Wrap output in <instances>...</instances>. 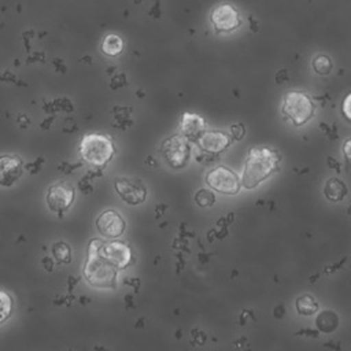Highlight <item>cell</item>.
<instances>
[{"mask_svg": "<svg viewBox=\"0 0 351 351\" xmlns=\"http://www.w3.org/2000/svg\"><path fill=\"white\" fill-rule=\"evenodd\" d=\"M281 155L269 147H254L248 151L240 176L241 186L254 189L280 169Z\"/></svg>", "mask_w": 351, "mask_h": 351, "instance_id": "1", "label": "cell"}, {"mask_svg": "<svg viewBox=\"0 0 351 351\" xmlns=\"http://www.w3.org/2000/svg\"><path fill=\"white\" fill-rule=\"evenodd\" d=\"M99 240H92L88 247V259L84 266V277L93 287L112 289L117 285L118 269L99 254Z\"/></svg>", "mask_w": 351, "mask_h": 351, "instance_id": "2", "label": "cell"}, {"mask_svg": "<svg viewBox=\"0 0 351 351\" xmlns=\"http://www.w3.org/2000/svg\"><path fill=\"white\" fill-rule=\"evenodd\" d=\"M81 158L93 166H106L115 154V147L110 137L100 133L85 134L80 143Z\"/></svg>", "mask_w": 351, "mask_h": 351, "instance_id": "3", "label": "cell"}, {"mask_svg": "<svg viewBox=\"0 0 351 351\" xmlns=\"http://www.w3.org/2000/svg\"><path fill=\"white\" fill-rule=\"evenodd\" d=\"M281 112L295 126H303L314 117L315 106L306 92L289 90L282 97Z\"/></svg>", "mask_w": 351, "mask_h": 351, "instance_id": "4", "label": "cell"}, {"mask_svg": "<svg viewBox=\"0 0 351 351\" xmlns=\"http://www.w3.org/2000/svg\"><path fill=\"white\" fill-rule=\"evenodd\" d=\"M160 154L171 169H182L191 158L189 141L182 134L170 136L162 143Z\"/></svg>", "mask_w": 351, "mask_h": 351, "instance_id": "5", "label": "cell"}, {"mask_svg": "<svg viewBox=\"0 0 351 351\" xmlns=\"http://www.w3.org/2000/svg\"><path fill=\"white\" fill-rule=\"evenodd\" d=\"M206 184L215 192L223 195H236L241 188L240 177L225 166H217L206 176Z\"/></svg>", "mask_w": 351, "mask_h": 351, "instance_id": "6", "label": "cell"}, {"mask_svg": "<svg viewBox=\"0 0 351 351\" xmlns=\"http://www.w3.org/2000/svg\"><path fill=\"white\" fill-rule=\"evenodd\" d=\"M210 22L215 32L230 33L240 26L241 18L234 5L230 3H221L210 12Z\"/></svg>", "mask_w": 351, "mask_h": 351, "instance_id": "7", "label": "cell"}, {"mask_svg": "<svg viewBox=\"0 0 351 351\" xmlns=\"http://www.w3.org/2000/svg\"><path fill=\"white\" fill-rule=\"evenodd\" d=\"M74 188L66 181H58L48 188L47 204L51 211L62 214L74 202Z\"/></svg>", "mask_w": 351, "mask_h": 351, "instance_id": "8", "label": "cell"}, {"mask_svg": "<svg viewBox=\"0 0 351 351\" xmlns=\"http://www.w3.org/2000/svg\"><path fill=\"white\" fill-rule=\"evenodd\" d=\"M114 186L121 199L128 204L136 206L147 199V186L137 178L119 177L115 180Z\"/></svg>", "mask_w": 351, "mask_h": 351, "instance_id": "9", "label": "cell"}, {"mask_svg": "<svg viewBox=\"0 0 351 351\" xmlns=\"http://www.w3.org/2000/svg\"><path fill=\"white\" fill-rule=\"evenodd\" d=\"M99 254L114 265L118 270L125 269L132 262V250L126 243L122 241H108V243H99Z\"/></svg>", "mask_w": 351, "mask_h": 351, "instance_id": "10", "label": "cell"}, {"mask_svg": "<svg viewBox=\"0 0 351 351\" xmlns=\"http://www.w3.org/2000/svg\"><path fill=\"white\" fill-rule=\"evenodd\" d=\"M96 228L99 233L106 239H117L125 232V221L115 210H104L96 219Z\"/></svg>", "mask_w": 351, "mask_h": 351, "instance_id": "11", "label": "cell"}, {"mask_svg": "<svg viewBox=\"0 0 351 351\" xmlns=\"http://www.w3.org/2000/svg\"><path fill=\"white\" fill-rule=\"evenodd\" d=\"M230 136L221 130L203 132L196 140L197 145L207 154H219L230 145Z\"/></svg>", "mask_w": 351, "mask_h": 351, "instance_id": "12", "label": "cell"}, {"mask_svg": "<svg viewBox=\"0 0 351 351\" xmlns=\"http://www.w3.org/2000/svg\"><path fill=\"white\" fill-rule=\"evenodd\" d=\"M23 173L22 160L14 155L0 156V185L12 186Z\"/></svg>", "mask_w": 351, "mask_h": 351, "instance_id": "13", "label": "cell"}, {"mask_svg": "<svg viewBox=\"0 0 351 351\" xmlns=\"http://www.w3.org/2000/svg\"><path fill=\"white\" fill-rule=\"evenodd\" d=\"M206 130V121L195 114L185 111L180 121V134H182L188 141H196L200 134Z\"/></svg>", "mask_w": 351, "mask_h": 351, "instance_id": "14", "label": "cell"}, {"mask_svg": "<svg viewBox=\"0 0 351 351\" xmlns=\"http://www.w3.org/2000/svg\"><path fill=\"white\" fill-rule=\"evenodd\" d=\"M347 192H348L347 185L336 177L328 178L324 185V195L329 202H335V203L341 202L346 197Z\"/></svg>", "mask_w": 351, "mask_h": 351, "instance_id": "15", "label": "cell"}, {"mask_svg": "<svg viewBox=\"0 0 351 351\" xmlns=\"http://www.w3.org/2000/svg\"><path fill=\"white\" fill-rule=\"evenodd\" d=\"M123 49V41L119 36L117 34H108L104 37L101 43V51L107 56H117L122 52Z\"/></svg>", "mask_w": 351, "mask_h": 351, "instance_id": "16", "label": "cell"}, {"mask_svg": "<svg viewBox=\"0 0 351 351\" xmlns=\"http://www.w3.org/2000/svg\"><path fill=\"white\" fill-rule=\"evenodd\" d=\"M317 328L321 330V332H332L337 328V324H339V318H337V314L333 313V311H324L321 313L318 317H317Z\"/></svg>", "mask_w": 351, "mask_h": 351, "instance_id": "17", "label": "cell"}, {"mask_svg": "<svg viewBox=\"0 0 351 351\" xmlns=\"http://www.w3.org/2000/svg\"><path fill=\"white\" fill-rule=\"evenodd\" d=\"M318 310L317 300L310 295H303L296 299V311L300 315H313Z\"/></svg>", "mask_w": 351, "mask_h": 351, "instance_id": "18", "label": "cell"}, {"mask_svg": "<svg viewBox=\"0 0 351 351\" xmlns=\"http://www.w3.org/2000/svg\"><path fill=\"white\" fill-rule=\"evenodd\" d=\"M311 66L314 69V71L318 74V75H326L330 73L333 64H332V60L328 55H317L313 62H311Z\"/></svg>", "mask_w": 351, "mask_h": 351, "instance_id": "19", "label": "cell"}, {"mask_svg": "<svg viewBox=\"0 0 351 351\" xmlns=\"http://www.w3.org/2000/svg\"><path fill=\"white\" fill-rule=\"evenodd\" d=\"M52 254L59 263H69L71 261V250L69 244L58 241L52 245Z\"/></svg>", "mask_w": 351, "mask_h": 351, "instance_id": "20", "label": "cell"}, {"mask_svg": "<svg viewBox=\"0 0 351 351\" xmlns=\"http://www.w3.org/2000/svg\"><path fill=\"white\" fill-rule=\"evenodd\" d=\"M195 202L199 207H210L215 203V195L208 189H199L195 195Z\"/></svg>", "mask_w": 351, "mask_h": 351, "instance_id": "21", "label": "cell"}, {"mask_svg": "<svg viewBox=\"0 0 351 351\" xmlns=\"http://www.w3.org/2000/svg\"><path fill=\"white\" fill-rule=\"evenodd\" d=\"M12 302L7 292L0 291V324H3L11 314Z\"/></svg>", "mask_w": 351, "mask_h": 351, "instance_id": "22", "label": "cell"}, {"mask_svg": "<svg viewBox=\"0 0 351 351\" xmlns=\"http://www.w3.org/2000/svg\"><path fill=\"white\" fill-rule=\"evenodd\" d=\"M341 111H343V115L351 122V92L344 97L341 103Z\"/></svg>", "mask_w": 351, "mask_h": 351, "instance_id": "23", "label": "cell"}, {"mask_svg": "<svg viewBox=\"0 0 351 351\" xmlns=\"http://www.w3.org/2000/svg\"><path fill=\"white\" fill-rule=\"evenodd\" d=\"M230 133H232V137H233L234 140H240V138H243V136H244V133H245V129H244L243 125L236 123V125H232Z\"/></svg>", "mask_w": 351, "mask_h": 351, "instance_id": "24", "label": "cell"}, {"mask_svg": "<svg viewBox=\"0 0 351 351\" xmlns=\"http://www.w3.org/2000/svg\"><path fill=\"white\" fill-rule=\"evenodd\" d=\"M343 154H344V158L351 163V138L344 141V144H343Z\"/></svg>", "mask_w": 351, "mask_h": 351, "instance_id": "25", "label": "cell"}]
</instances>
